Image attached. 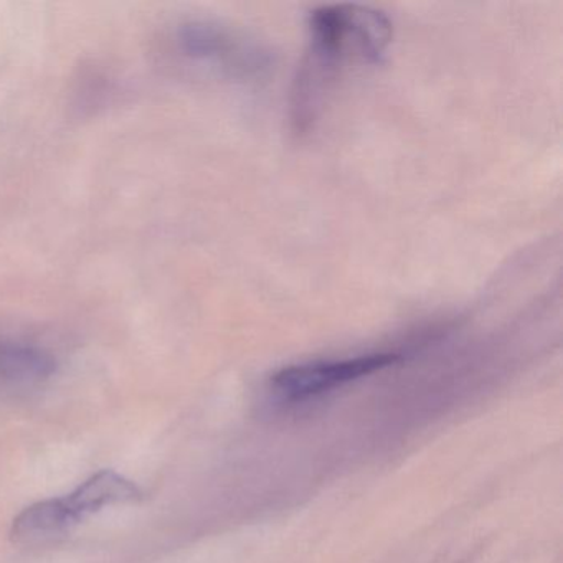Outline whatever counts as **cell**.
Here are the masks:
<instances>
[{
  "label": "cell",
  "instance_id": "obj_5",
  "mask_svg": "<svg viewBox=\"0 0 563 563\" xmlns=\"http://www.w3.org/2000/svg\"><path fill=\"white\" fill-rule=\"evenodd\" d=\"M55 372L57 358L44 345L11 335L0 338V390H34Z\"/></svg>",
  "mask_w": 563,
  "mask_h": 563
},
{
  "label": "cell",
  "instance_id": "obj_2",
  "mask_svg": "<svg viewBox=\"0 0 563 563\" xmlns=\"http://www.w3.org/2000/svg\"><path fill=\"white\" fill-rule=\"evenodd\" d=\"M397 361V354L378 352V354L358 355V357L341 358V361L291 365L273 375L272 388L276 397L296 404V401H305L328 394L349 382L367 377L382 368L390 367Z\"/></svg>",
  "mask_w": 563,
  "mask_h": 563
},
{
  "label": "cell",
  "instance_id": "obj_1",
  "mask_svg": "<svg viewBox=\"0 0 563 563\" xmlns=\"http://www.w3.org/2000/svg\"><path fill=\"white\" fill-rule=\"evenodd\" d=\"M311 54L296 81L298 120L314 108L322 87L345 60L378 62L390 45L394 31L384 12L364 5H328L312 12Z\"/></svg>",
  "mask_w": 563,
  "mask_h": 563
},
{
  "label": "cell",
  "instance_id": "obj_4",
  "mask_svg": "<svg viewBox=\"0 0 563 563\" xmlns=\"http://www.w3.org/2000/svg\"><path fill=\"white\" fill-rule=\"evenodd\" d=\"M177 44L187 57L220 65L243 77L262 74L269 64L262 47L212 22L184 24L177 32Z\"/></svg>",
  "mask_w": 563,
  "mask_h": 563
},
{
  "label": "cell",
  "instance_id": "obj_3",
  "mask_svg": "<svg viewBox=\"0 0 563 563\" xmlns=\"http://www.w3.org/2000/svg\"><path fill=\"white\" fill-rule=\"evenodd\" d=\"M141 496L133 481L114 471H100L68 496L38 503V516L48 536H62L103 507L134 503Z\"/></svg>",
  "mask_w": 563,
  "mask_h": 563
}]
</instances>
